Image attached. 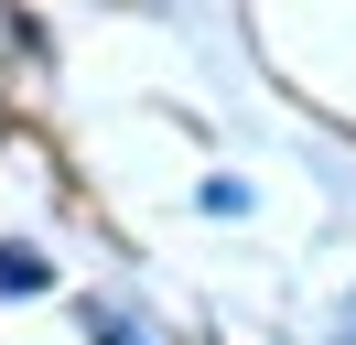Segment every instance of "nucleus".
<instances>
[{
	"mask_svg": "<svg viewBox=\"0 0 356 345\" xmlns=\"http://www.w3.org/2000/svg\"><path fill=\"white\" fill-rule=\"evenodd\" d=\"M44 280H54V270H44L33 248H0V291H44Z\"/></svg>",
	"mask_w": 356,
	"mask_h": 345,
	"instance_id": "obj_1",
	"label": "nucleus"
},
{
	"mask_svg": "<svg viewBox=\"0 0 356 345\" xmlns=\"http://www.w3.org/2000/svg\"><path fill=\"white\" fill-rule=\"evenodd\" d=\"M97 345H130V323H97Z\"/></svg>",
	"mask_w": 356,
	"mask_h": 345,
	"instance_id": "obj_2",
	"label": "nucleus"
}]
</instances>
